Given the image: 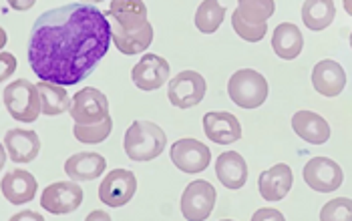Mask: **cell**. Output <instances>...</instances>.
<instances>
[{
	"label": "cell",
	"instance_id": "obj_1",
	"mask_svg": "<svg viewBox=\"0 0 352 221\" xmlns=\"http://www.w3.org/2000/svg\"><path fill=\"white\" fill-rule=\"evenodd\" d=\"M113 27L95 4H65L43 12L30 32L28 62L41 81L71 86L107 55Z\"/></svg>",
	"mask_w": 352,
	"mask_h": 221
},
{
	"label": "cell",
	"instance_id": "obj_2",
	"mask_svg": "<svg viewBox=\"0 0 352 221\" xmlns=\"http://www.w3.org/2000/svg\"><path fill=\"white\" fill-rule=\"evenodd\" d=\"M167 145V135L160 125L151 121H133L123 139V149L127 157L137 163L153 161L163 153Z\"/></svg>",
	"mask_w": 352,
	"mask_h": 221
},
{
	"label": "cell",
	"instance_id": "obj_3",
	"mask_svg": "<svg viewBox=\"0 0 352 221\" xmlns=\"http://www.w3.org/2000/svg\"><path fill=\"white\" fill-rule=\"evenodd\" d=\"M4 107L8 109L10 117L21 123H32L43 113V101L38 86L27 79H19L14 83L6 84L2 91Z\"/></svg>",
	"mask_w": 352,
	"mask_h": 221
},
{
	"label": "cell",
	"instance_id": "obj_4",
	"mask_svg": "<svg viewBox=\"0 0 352 221\" xmlns=\"http://www.w3.org/2000/svg\"><path fill=\"white\" fill-rule=\"evenodd\" d=\"M230 99L242 109H256L268 99V81L254 69H242L228 81Z\"/></svg>",
	"mask_w": 352,
	"mask_h": 221
},
{
	"label": "cell",
	"instance_id": "obj_5",
	"mask_svg": "<svg viewBox=\"0 0 352 221\" xmlns=\"http://www.w3.org/2000/svg\"><path fill=\"white\" fill-rule=\"evenodd\" d=\"M208 83L206 79L195 73V71H182L179 75H175L169 86H167V97L169 103L177 109H191L195 105H199L206 97Z\"/></svg>",
	"mask_w": 352,
	"mask_h": 221
},
{
	"label": "cell",
	"instance_id": "obj_6",
	"mask_svg": "<svg viewBox=\"0 0 352 221\" xmlns=\"http://www.w3.org/2000/svg\"><path fill=\"white\" fill-rule=\"evenodd\" d=\"M302 177L306 185L318 194H332L344 181L342 167L328 157H312L302 169Z\"/></svg>",
	"mask_w": 352,
	"mask_h": 221
},
{
	"label": "cell",
	"instance_id": "obj_7",
	"mask_svg": "<svg viewBox=\"0 0 352 221\" xmlns=\"http://www.w3.org/2000/svg\"><path fill=\"white\" fill-rule=\"evenodd\" d=\"M216 205V187L210 181H191L182 195V213L188 221L208 220Z\"/></svg>",
	"mask_w": 352,
	"mask_h": 221
},
{
	"label": "cell",
	"instance_id": "obj_8",
	"mask_svg": "<svg viewBox=\"0 0 352 221\" xmlns=\"http://www.w3.org/2000/svg\"><path fill=\"white\" fill-rule=\"evenodd\" d=\"M171 161L184 173H201L206 171L210 161H212V151L208 149V145H204L197 139H179L171 145Z\"/></svg>",
	"mask_w": 352,
	"mask_h": 221
},
{
	"label": "cell",
	"instance_id": "obj_9",
	"mask_svg": "<svg viewBox=\"0 0 352 221\" xmlns=\"http://www.w3.org/2000/svg\"><path fill=\"white\" fill-rule=\"evenodd\" d=\"M82 203V189L77 181H56L45 187L41 195V207L53 216H65L79 209Z\"/></svg>",
	"mask_w": 352,
	"mask_h": 221
},
{
	"label": "cell",
	"instance_id": "obj_10",
	"mask_svg": "<svg viewBox=\"0 0 352 221\" xmlns=\"http://www.w3.org/2000/svg\"><path fill=\"white\" fill-rule=\"evenodd\" d=\"M69 113L75 119V123H81V125L101 123L103 119L111 117L107 97L99 89H93V86H85L73 97V105Z\"/></svg>",
	"mask_w": 352,
	"mask_h": 221
},
{
	"label": "cell",
	"instance_id": "obj_11",
	"mask_svg": "<svg viewBox=\"0 0 352 221\" xmlns=\"http://www.w3.org/2000/svg\"><path fill=\"white\" fill-rule=\"evenodd\" d=\"M135 191V173L127 169H113L99 185V199L109 207H123L133 199Z\"/></svg>",
	"mask_w": 352,
	"mask_h": 221
},
{
	"label": "cell",
	"instance_id": "obj_12",
	"mask_svg": "<svg viewBox=\"0 0 352 221\" xmlns=\"http://www.w3.org/2000/svg\"><path fill=\"white\" fill-rule=\"evenodd\" d=\"M107 14L111 16L113 30L119 32H135L149 23L143 0H111Z\"/></svg>",
	"mask_w": 352,
	"mask_h": 221
},
{
	"label": "cell",
	"instance_id": "obj_13",
	"mask_svg": "<svg viewBox=\"0 0 352 221\" xmlns=\"http://www.w3.org/2000/svg\"><path fill=\"white\" fill-rule=\"evenodd\" d=\"M169 62L160 55H143L131 71V79L141 91H157L165 81H169Z\"/></svg>",
	"mask_w": 352,
	"mask_h": 221
},
{
	"label": "cell",
	"instance_id": "obj_14",
	"mask_svg": "<svg viewBox=\"0 0 352 221\" xmlns=\"http://www.w3.org/2000/svg\"><path fill=\"white\" fill-rule=\"evenodd\" d=\"M204 133L217 145H232L242 137V125L232 113L212 110L204 115Z\"/></svg>",
	"mask_w": 352,
	"mask_h": 221
},
{
	"label": "cell",
	"instance_id": "obj_15",
	"mask_svg": "<svg viewBox=\"0 0 352 221\" xmlns=\"http://www.w3.org/2000/svg\"><path fill=\"white\" fill-rule=\"evenodd\" d=\"M312 84L322 97H338L346 86V73L340 62L324 58L312 71Z\"/></svg>",
	"mask_w": 352,
	"mask_h": 221
},
{
	"label": "cell",
	"instance_id": "obj_16",
	"mask_svg": "<svg viewBox=\"0 0 352 221\" xmlns=\"http://www.w3.org/2000/svg\"><path fill=\"white\" fill-rule=\"evenodd\" d=\"M2 145L14 163H30L38 157L41 151V139L34 131L28 129H10L4 135Z\"/></svg>",
	"mask_w": 352,
	"mask_h": 221
},
{
	"label": "cell",
	"instance_id": "obj_17",
	"mask_svg": "<svg viewBox=\"0 0 352 221\" xmlns=\"http://www.w3.org/2000/svg\"><path fill=\"white\" fill-rule=\"evenodd\" d=\"M292 183H294L292 169L286 163H278L272 169H266L260 175L258 189H260V194H262V197L266 201H280L292 189Z\"/></svg>",
	"mask_w": 352,
	"mask_h": 221
},
{
	"label": "cell",
	"instance_id": "obj_18",
	"mask_svg": "<svg viewBox=\"0 0 352 221\" xmlns=\"http://www.w3.org/2000/svg\"><path fill=\"white\" fill-rule=\"evenodd\" d=\"M2 195L14 203V205H25L28 201H32V197L36 194V179L32 173H28L25 169H14L10 173H6L2 177Z\"/></svg>",
	"mask_w": 352,
	"mask_h": 221
},
{
	"label": "cell",
	"instance_id": "obj_19",
	"mask_svg": "<svg viewBox=\"0 0 352 221\" xmlns=\"http://www.w3.org/2000/svg\"><path fill=\"white\" fill-rule=\"evenodd\" d=\"M216 175L228 189H240L248 181V163L238 151H226L217 157Z\"/></svg>",
	"mask_w": 352,
	"mask_h": 221
},
{
	"label": "cell",
	"instance_id": "obj_20",
	"mask_svg": "<svg viewBox=\"0 0 352 221\" xmlns=\"http://www.w3.org/2000/svg\"><path fill=\"white\" fill-rule=\"evenodd\" d=\"M292 129L300 139L312 145H324L330 139V125L326 123L324 117L312 110H298L292 117Z\"/></svg>",
	"mask_w": 352,
	"mask_h": 221
},
{
	"label": "cell",
	"instance_id": "obj_21",
	"mask_svg": "<svg viewBox=\"0 0 352 221\" xmlns=\"http://www.w3.org/2000/svg\"><path fill=\"white\" fill-rule=\"evenodd\" d=\"M107 169V161L99 153H75L67 159L65 173L73 181H93Z\"/></svg>",
	"mask_w": 352,
	"mask_h": 221
},
{
	"label": "cell",
	"instance_id": "obj_22",
	"mask_svg": "<svg viewBox=\"0 0 352 221\" xmlns=\"http://www.w3.org/2000/svg\"><path fill=\"white\" fill-rule=\"evenodd\" d=\"M272 49L284 60H292V58L300 56L302 49H304V36H302L300 28L292 23L278 25L272 32Z\"/></svg>",
	"mask_w": 352,
	"mask_h": 221
},
{
	"label": "cell",
	"instance_id": "obj_23",
	"mask_svg": "<svg viewBox=\"0 0 352 221\" xmlns=\"http://www.w3.org/2000/svg\"><path fill=\"white\" fill-rule=\"evenodd\" d=\"M336 16L334 0H304L302 4V21L310 30H324L332 25Z\"/></svg>",
	"mask_w": 352,
	"mask_h": 221
},
{
	"label": "cell",
	"instance_id": "obj_24",
	"mask_svg": "<svg viewBox=\"0 0 352 221\" xmlns=\"http://www.w3.org/2000/svg\"><path fill=\"white\" fill-rule=\"evenodd\" d=\"M38 93H41V101H43V115L56 117L63 115L67 110H71V97L67 95V89L63 84L51 83V81H38Z\"/></svg>",
	"mask_w": 352,
	"mask_h": 221
},
{
	"label": "cell",
	"instance_id": "obj_25",
	"mask_svg": "<svg viewBox=\"0 0 352 221\" xmlns=\"http://www.w3.org/2000/svg\"><path fill=\"white\" fill-rule=\"evenodd\" d=\"M153 43V27L151 23H147L145 28L135 30V32H119L113 30V45L119 53L131 56L143 53L145 49H149Z\"/></svg>",
	"mask_w": 352,
	"mask_h": 221
},
{
	"label": "cell",
	"instance_id": "obj_26",
	"mask_svg": "<svg viewBox=\"0 0 352 221\" xmlns=\"http://www.w3.org/2000/svg\"><path fill=\"white\" fill-rule=\"evenodd\" d=\"M226 16V6L219 0H204L195 10V27L204 34H214L221 27Z\"/></svg>",
	"mask_w": 352,
	"mask_h": 221
},
{
	"label": "cell",
	"instance_id": "obj_27",
	"mask_svg": "<svg viewBox=\"0 0 352 221\" xmlns=\"http://www.w3.org/2000/svg\"><path fill=\"white\" fill-rule=\"evenodd\" d=\"M236 12L250 25H264L276 12L274 0H238Z\"/></svg>",
	"mask_w": 352,
	"mask_h": 221
},
{
	"label": "cell",
	"instance_id": "obj_28",
	"mask_svg": "<svg viewBox=\"0 0 352 221\" xmlns=\"http://www.w3.org/2000/svg\"><path fill=\"white\" fill-rule=\"evenodd\" d=\"M111 131H113V121H111V117L103 119L101 123H93V125L75 123V127H73V135L79 139L81 143H85V145L103 143V141L111 135Z\"/></svg>",
	"mask_w": 352,
	"mask_h": 221
},
{
	"label": "cell",
	"instance_id": "obj_29",
	"mask_svg": "<svg viewBox=\"0 0 352 221\" xmlns=\"http://www.w3.org/2000/svg\"><path fill=\"white\" fill-rule=\"evenodd\" d=\"M322 221H352V199L349 197H336L328 201L322 211H320Z\"/></svg>",
	"mask_w": 352,
	"mask_h": 221
},
{
	"label": "cell",
	"instance_id": "obj_30",
	"mask_svg": "<svg viewBox=\"0 0 352 221\" xmlns=\"http://www.w3.org/2000/svg\"><path fill=\"white\" fill-rule=\"evenodd\" d=\"M232 27L236 30V34L240 38L248 40V43H260L266 36V32H268V25L266 23L264 25H250V23H245L236 10L232 14Z\"/></svg>",
	"mask_w": 352,
	"mask_h": 221
},
{
	"label": "cell",
	"instance_id": "obj_31",
	"mask_svg": "<svg viewBox=\"0 0 352 221\" xmlns=\"http://www.w3.org/2000/svg\"><path fill=\"white\" fill-rule=\"evenodd\" d=\"M0 62H2V81H6L10 77V73L16 69V58L8 53H2L0 55Z\"/></svg>",
	"mask_w": 352,
	"mask_h": 221
},
{
	"label": "cell",
	"instance_id": "obj_32",
	"mask_svg": "<svg viewBox=\"0 0 352 221\" xmlns=\"http://www.w3.org/2000/svg\"><path fill=\"white\" fill-rule=\"evenodd\" d=\"M252 220H278L282 221L284 220V216L280 213V211H276V209H260V211H256L254 213V218Z\"/></svg>",
	"mask_w": 352,
	"mask_h": 221
},
{
	"label": "cell",
	"instance_id": "obj_33",
	"mask_svg": "<svg viewBox=\"0 0 352 221\" xmlns=\"http://www.w3.org/2000/svg\"><path fill=\"white\" fill-rule=\"evenodd\" d=\"M34 2H36V0H8L10 8H14V10H19V12H25L28 8H32Z\"/></svg>",
	"mask_w": 352,
	"mask_h": 221
},
{
	"label": "cell",
	"instance_id": "obj_34",
	"mask_svg": "<svg viewBox=\"0 0 352 221\" xmlns=\"http://www.w3.org/2000/svg\"><path fill=\"white\" fill-rule=\"evenodd\" d=\"M344 10L352 16V0H344Z\"/></svg>",
	"mask_w": 352,
	"mask_h": 221
},
{
	"label": "cell",
	"instance_id": "obj_35",
	"mask_svg": "<svg viewBox=\"0 0 352 221\" xmlns=\"http://www.w3.org/2000/svg\"><path fill=\"white\" fill-rule=\"evenodd\" d=\"M95 218H105V220H107V216H103V213H91V216H89V220H95Z\"/></svg>",
	"mask_w": 352,
	"mask_h": 221
},
{
	"label": "cell",
	"instance_id": "obj_36",
	"mask_svg": "<svg viewBox=\"0 0 352 221\" xmlns=\"http://www.w3.org/2000/svg\"><path fill=\"white\" fill-rule=\"evenodd\" d=\"M87 4H97V2H103V0H85Z\"/></svg>",
	"mask_w": 352,
	"mask_h": 221
},
{
	"label": "cell",
	"instance_id": "obj_37",
	"mask_svg": "<svg viewBox=\"0 0 352 221\" xmlns=\"http://www.w3.org/2000/svg\"><path fill=\"white\" fill-rule=\"evenodd\" d=\"M351 49H352V32H351Z\"/></svg>",
	"mask_w": 352,
	"mask_h": 221
}]
</instances>
